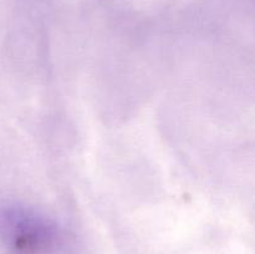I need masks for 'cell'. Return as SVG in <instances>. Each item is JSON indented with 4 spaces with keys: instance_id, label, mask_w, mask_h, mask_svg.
<instances>
[{
    "instance_id": "6da1fadb",
    "label": "cell",
    "mask_w": 255,
    "mask_h": 254,
    "mask_svg": "<svg viewBox=\"0 0 255 254\" xmlns=\"http://www.w3.org/2000/svg\"><path fill=\"white\" fill-rule=\"evenodd\" d=\"M1 221L12 247L22 254L45 253L59 241L56 227L45 217L27 209H7Z\"/></svg>"
}]
</instances>
